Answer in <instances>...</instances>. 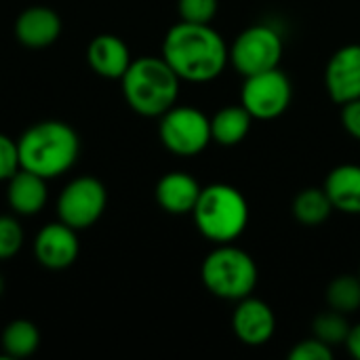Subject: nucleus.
Wrapping results in <instances>:
<instances>
[{"label":"nucleus","mask_w":360,"mask_h":360,"mask_svg":"<svg viewBox=\"0 0 360 360\" xmlns=\"http://www.w3.org/2000/svg\"><path fill=\"white\" fill-rule=\"evenodd\" d=\"M200 278L209 293H213L215 297L240 302L255 291L259 270L255 259L247 251L226 243L205 257L200 266Z\"/></svg>","instance_id":"nucleus-5"},{"label":"nucleus","mask_w":360,"mask_h":360,"mask_svg":"<svg viewBox=\"0 0 360 360\" xmlns=\"http://www.w3.org/2000/svg\"><path fill=\"white\" fill-rule=\"evenodd\" d=\"M359 276H360V272H359Z\"/></svg>","instance_id":"nucleus-30"},{"label":"nucleus","mask_w":360,"mask_h":360,"mask_svg":"<svg viewBox=\"0 0 360 360\" xmlns=\"http://www.w3.org/2000/svg\"><path fill=\"white\" fill-rule=\"evenodd\" d=\"M346 348H348V352L354 359L360 360V323L354 325V327H350V333L346 338Z\"/></svg>","instance_id":"nucleus-28"},{"label":"nucleus","mask_w":360,"mask_h":360,"mask_svg":"<svg viewBox=\"0 0 360 360\" xmlns=\"http://www.w3.org/2000/svg\"><path fill=\"white\" fill-rule=\"evenodd\" d=\"M291 211H293V217L302 226L314 228V226L325 224L335 209H333V205H331L325 188H304L293 198Z\"/></svg>","instance_id":"nucleus-19"},{"label":"nucleus","mask_w":360,"mask_h":360,"mask_svg":"<svg viewBox=\"0 0 360 360\" xmlns=\"http://www.w3.org/2000/svg\"><path fill=\"white\" fill-rule=\"evenodd\" d=\"M342 124L354 139H360V97L342 103Z\"/></svg>","instance_id":"nucleus-27"},{"label":"nucleus","mask_w":360,"mask_h":360,"mask_svg":"<svg viewBox=\"0 0 360 360\" xmlns=\"http://www.w3.org/2000/svg\"><path fill=\"white\" fill-rule=\"evenodd\" d=\"M232 329L234 335L247 344V346H264L272 340L276 331V316L274 310L257 300V297H245L236 302L234 314H232Z\"/></svg>","instance_id":"nucleus-11"},{"label":"nucleus","mask_w":360,"mask_h":360,"mask_svg":"<svg viewBox=\"0 0 360 360\" xmlns=\"http://www.w3.org/2000/svg\"><path fill=\"white\" fill-rule=\"evenodd\" d=\"M200 190V184L190 173L171 171L156 184V200L160 209L171 215H188L194 211Z\"/></svg>","instance_id":"nucleus-15"},{"label":"nucleus","mask_w":360,"mask_h":360,"mask_svg":"<svg viewBox=\"0 0 360 360\" xmlns=\"http://www.w3.org/2000/svg\"><path fill=\"white\" fill-rule=\"evenodd\" d=\"M283 59V38L270 25H251L243 30L232 46L230 61L243 76H253L278 68Z\"/></svg>","instance_id":"nucleus-7"},{"label":"nucleus","mask_w":360,"mask_h":360,"mask_svg":"<svg viewBox=\"0 0 360 360\" xmlns=\"http://www.w3.org/2000/svg\"><path fill=\"white\" fill-rule=\"evenodd\" d=\"M4 293V281H2V276H0V295Z\"/></svg>","instance_id":"nucleus-29"},{"label":"nucleus","mask_w":360,"mask_h":360,"mask_svg":"<svg viewBox=\"0 0 360 360\" xmlns=\"http://www.w3.org/2000/svg\"><path fill=\"white\" fill-rule=\"evenodd\" d=\"M327 306L342 314H352L360 308V276L354 274H342L335 276L325 293Z\"/></svg>","instance_id":"nucleus-21"},{"label":"nucleus","mask_w":360,"mask_h":360,"mask_svg":"<svg viewBox=\"0 0 360 360\" xmlns=\"http://www.w3.org/2000/svg\"><path fill=\"white\" fill-rule=\"evenodd\" d=\"M350 333V325L346 321V314L335 312V310H327L323 314H319L312 323V335L319 338L321 342H325L327 346L335 348L346 344V338Z\"/></svg>","instance_id":"nucleus-22"},{"label":"nucleus","mask_w":360,"mask_h":360,"mask_svg":"<svg viewBox=\"0 0 360 360\" xmlns=\"http://www.w3.org/2000/svg\"><path fill=\"white\" fill-rule=\"evenodd\" d=\"M217 0H177L181 21L188 23H211L217 15Z\"/></svg>","instance_id":"nucleus-24"},{"label":"nucleus","mask_w":360,"mask_h":360,"mask_svg":"<svg viewBox=\"0 0 360 360\" xmlns=\"http://www.w3.org/2000/svg\"><path fill=\"white\" fill-rule=\"evenodd\" d=\"M120 82L124 99L133 112L158 118L175 105L181 78L165 57H139L131 61Z\"/></svg>","instance_id":"nucleus-3"},{"label":"nucleus","mask_w":360,"mask_h":360,"mask_svg":"<svg viewBox=\"0 0 360 360\" xmlns=\"http://www.w3.org/2000/svg\"><path fill=\"white\" fill-rule=\"evenodd\" d=\"M86 59L95 74L110 80H120L133 61L127 42L114 34L95 36L86 49Z\"/></svg>","instance_id":"nucleus-14"},{"label":"nucleus","mask_w":360,"mask_h":360,"mask_svg":"<svg viewBox=\"0 0 360 360\" xmlns=\"http://www.w3.org/2000/svg\"><path fill=\"white\" fill-rule=\"evenodd\" d=\"M293 99V84L281 68L245 76L240 103L253 118L272 120L287 112Z\"/></svg>","instance_id":"nucleus-8"},{"label":"nucleus","mask_w":360,"mask_h":360,"mask_svg":"<svg viewBox=\"0 0 360 360\" xmlns=\"http://www.w3.org/2000/svg\"><path fill=\"white\" fill-rule=\"evenodd\" d=\"M23 247V230L15 217L0 215V259L15 257Z\"/></svg>","instance_id":"nucleus-23"},{"label":"nucleus","mask_w":360,"mask_h":360,"mask_svg":"<svg viewBox=\"0 0 360 360\" xmlns=\"http://www.w3.org/2000/svg\"><path fill=\"white\" fill-rule=\"evenodd\" d=\"M255 118L249 110L240 105H226L217 110L211 118V137L219 146H238L251 131V122Z\"/></svg>","instance_id":"nucleus-18"},{"label":"nucleus","mask_w":360,"mask_h":360,"mask_svg":"<svg viewBox=\"0 0 360 360\" xmlns=\"http://www.w3.org/2000/svg\"><path fill=\"white\" fill-rule=\"evenodd\" d=\"M61 34V17L51 6H27L15 21V36L27 49H46Z\"/></svg>","instance_id":"nucleus-13"},{"label":"nucleus","mask_w":360,"mask_h":360,"mask_svg":"<svg viewBox=\"0 0 360 360\" xmlns=\"http://www.w3.org/2000/svg\"><path fill=\"white\" fill-rule=\"evenodd\" d=\"M8 207L19 215H36L44 209L49 200L46 179L27 171L19 169L11 179L6 188Z\"/></svg>","instance_id":"nucleus-16"},{"label":"nucleus","mask_w":360,"mask_h":360,"mask_svg":"<svg viewBox=\"0 0 360 360\" xmlns=\"http://www.w3.org/2000/svg\"><path fill=\"white\" fill-rule=\"evenodd\" d=\"M108 205L105 186L91 177L82 175L72 179L57 198V215L63 224L74 230H86L99 221Z\"/></svg>","instance_id":"nucleus-9"},{"label":"nucleus","mask_w":360,"mask_h":360,"mask_svg":"<svg viewBox=\"0 0 360 360\" xmlns=\"http://www.w3.org/2000/svg\"><path fill=\"white\" fill-rule=\"evenodd\" d=\"M78 230L59 221L44 226L34 240V253L40 266L49 270H65L70 268L80 253V243L76 236Z\"/></svg>","instance_id":"nucleus-10"},{"label":"nucleus","mask_w":360,"mask_h":360,"mask_svg":"<svg viewBox=\"0 0 360 360\" xmlns=\"http://www.w3.org/2000/svg\"><path fill=\"white\" fill-rule=\"evenodd\" d=\"M162 57L181 80H215L230 61L226 40L209 23H175L162 42Z\"/></svg>","instance_id":"nucleus-1"},{"label":"nucleus","mask_w":360,"mask_h":360,"mask_svg":"<svg viewBox=\"0 0 360 360\" xmlns=\"http://www.w3.org/2000/svg\"><path fill=\"white\" fill-rule=\"evenodd\" d=\"M198 232L219 245L236 240L249 224V205L240 190L228 184H211L200 190L192 211Z\"/></svg>","instance_id":"nucleus-4"},{"label":"nucleus","mask_w":360,"mask_h":360,"mask_svg":"<svg viewBox=\"0 0 360 360\" xmlns=\"http://www.w3.org/2000/svg\"><path fill=\"white\" fill-rule=\"evenodd\" d=\"M291 360H331L333 359V348L327 346L325 342H321L319 338H310V340H302L295 348H291L289 352Z\"/></svg>","instance_id":"nucleus-25"},{"label":"nucleus","mask_w":360,"mask_h":360,"mask_svg":"<svg viewBox=\"0 0 360 360\" xmlns=\"http://www.w3.org/2000/svg\"><path fill=\"white\" fill-rule=\"evenodd\" d=\"M158 135L162 146L177 156H196L213 141L211 118L192 105H173L160 116Z\"/></svg>","instance_id":"nucleus-6"},{"label":"nucleus","mask_w":360,"mask_h":360,"mask_svg":"<svg viewBox=\"0 0 360 360\" xmlns=\"http://www.w3.org/2000/svg\"><path fill=\"white\" fill-rule=\"evenodd\" d=\"M21 169L17 141L0 133V181H8Z\"/></svg>","instance_id":"nucleus-26"},{"label":"nucleus","mask_w":360,"mask_h":360,"mask_svg":"<svg viewBox=\"0 0 360 360\" xmlns=\"http://www.w3.org/2000/svg\"><path fill=\"white\" fill-rule=\"evenodd\" d=\"M325 192L333 209L360 215V165H340L325 179Z\"/></svg>","instance_id":"nucleus-17"},{"label":"nucleus","mask_w":360,"mask_h":360,"mask_svg":"<svg viewBox=\"0 0 360 360\" xmlns=\"http://www.w3.org/2000/svg\"><path fill=\"white\" fill-rule=\"evenodd\" d=\"M327 93L335 103L360 97V44H346L333 53L325 70Z\"/></svg>","instance_id":"nucleus-12"},{"label":"nucleus","mask_w":360,"mask_h":360,"mask_svg":"<svg viewBox=\"0 0 360 360\" xmlns=\"http://www.w3.org/2000/svg\"><path fill=\"white\" fill-rule=\"evenodd\" d=\"M19 162L44 179L68 173L80 154L78 133L61 120H42L32 124L19 139Z\"/></svg>","instance_id":"nucleus-2"},{"label":"nucleus","mask_w":360,"mask_h":360,"mask_svg":"<svg viewBox=\"0 0 360 360\" xmlns=\"http://www.w3.org/2000/svg\"><path fill=\"white\" fill-rule=\"evenodd\" d=\"M2 350L8 359H27L32 356L40 346V333L38 327L32 321L17 319L6 325L2 331Z\"/></svg>","instance_id":"nucleus-20"}]
</instances>
